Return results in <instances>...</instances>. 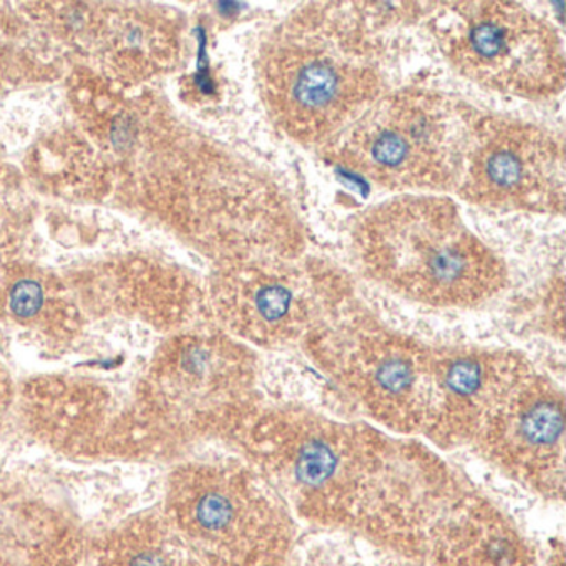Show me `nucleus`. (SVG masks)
Wrapping results in <instances>:
<instances>
[{"mask_svg":"<svg viewBox=\"0 0 566 566\" xmlns=\"http://www.w3.org/2000/svg\"><path fill=\"white\" fill-rule=\"evenodd\" d=\"M231 447L296 520L419 565L437 523L473 485L423 440L297 402L264 403Z\"/></svg>","mask_w":566,"mask_h":566,"instance_id":"f257e3e1","label":"nucleus"},{"mask_svg":"<svg viewBox=\"0 0 566 566\" xmlns=\"http://www.w3.org/2000/svg\"><path fill=\"white\" fill-rule=\"evenodd\" d=\"M366 4L311 2L261 38L254 81L284 137L321 148L390 91L392 52Z\"/></svg>","mask_w":566,"mask_h":566,"instance_id":"f03ea898","label":"nucleus"},{"mask_svg":"<svg viewBox=\"0 0 566 566\" xmlns=\"http://www.w3.org/2000/svg\"><path fill=\"white\" fill-rule=\"evenodd\" d=\"M360 273L394 296L432 310H476L505 293V260L442 195H400L350 221Z\"/></svg>","mask_w":566,"mask_h":566,"instance_id":"7ed1b4c3","label":"nucleus"},{"mask_svg":"<svg viewBox=\"0 0 566 566\" xmlns=\"http://www.w3.org/2000/svg\"><path fill=\"white\" fill-rule=\"evenodd\" d=\"M476 111L433 88L389 91L319 148L329 164L402 195L455 193Z\"/></svg>","mask_w":566,"mask_h":566,"instance_id":"20e7f679","label":"nucleus"},{"mask_svg":"<svg viewBox=\"0 0 566 566\" xmlns=\"http://www.w3.org/2000/svg\"><path fill=\"white\" fill-rule=\"evenodd\" d=\"M161 512L203 566H287L296 545V516L240 455L175 467Z\"/></svg>","mask_w":566,"mask_h":566,"instance_id":"39448f33","label":"nucleus"},{"mask_svg":"<svg viewBox=\"0 0 566 566\" xmlns=\"http://www.w3.org/2000/svg\"><path fill=\"white\" fill-rule=\"evenodd\" d=\"M140 409L167 443L234 442L266 403L258 350L221 327H188L160 347Z\"/></svg>","mask_w":566,"mask_h":566,"instance_id":"423d86ee","label":"nucleus"},{"mask_svg":"<svg viewBox=\"0 0 566 566\" xmlns=\"http://www.w3.org/2000/svg\"><path fill=\"white\" fill-rule=\"evenodd\" d=\"M301 349L359 419L423 440L432 406L433 344L389 326L359 300L311 334Z\"/></svg>","mask_w":566,"mask_h":566,"instance_id":"0eeeda50","label":"nucleus"},{"mask_svg":"<svg viewBox=\"0 0 566 566\" xmlns=\"http://www.w3.org/2000/svg\"><path fill=\"white\" fill-rule=\"evenodd\" d=\"M207 297L218 327L254 350L303 347L359 301L343 268L307 253L217 264Z\"/></svg>","mask_w":566,"mask_h":566,"instance_id":"6e6552de","label":"nucleus"},{"mask_svg":"<svg viewBox=\"0 0 566 566\" xmlns=\"http://www.w3.org/2000/svg\"><path fill=\"white\" fill-rule=\"evenodd\" d=\"M432 9L430 32L453 71L485 91L549 101L565 91L555 25L515 2H453Z\"/></svg>","mask_w":566,"mask_h":566,"instance_id":"1a4fd4ad","label":"nucleus"},{"mask_svg":"<svg viewBox=\"0 0 566 566\" xmlns=\"http://www.w3.org/2000/svg\"><path fill=\"white\" fill-rule=\"evenodd\" d=\"M565 144L543 125L476 111L455 195L483 210L563 217Z\"/></svg>","mask_w":566,"mask_h":566,"instance_id":"9d476101","label":"nucleus"},{"mask_svg":"<svg viewBox=\"0 0 566 566\" xmlns=\"http://www.w3.org/2000/svg\"><path fill=\"white\" fill-rule=\"evenodd\" d=\"M565 439L563 387L535 367L493 410L470 449L520 489L562 503Z\"/></svg>","mask_w":566,"mask_h":566,"instance_id":"9b49d317","label":"nucleus"},{"mask_svg":"<svg viewBox=\"0 0 566 566\" xmlns=\"http://www.w3.org/2000/svg\"><path fill=\"white\" fill-rule=\"evenodd\" d=\"M535 369L509 347L433 344V392L423 442L439 452L472 447L493 410Z\"/></svg>","mask_w":566,"mask_h":566,"instance_id":"f8f14e48","label":"nucleus"},{"mask_svg":"<svg viewBox=\"0 0 566 566\" xmlns=\"http://www.w3.org/2000/svg\"><path fill=\"white\" fill-rule=\"evenodd\" d=\"M423 566H539L535 545L515 520L475 485L442 516Z\"/></svg>","mask_w":566,"mask_h":566,"instance_id":"ddd939ff","label":"nucleus"},{"mask_svg":"<svg viewBox=\"0 0 566 566\" xmlns=\"http://www.w3.org/2000/svg\"><path fill=\"white\" fill-rule=\"evenodd\" d=\"M75 526L48 503L0 490V566H87Z\"/></svg>","mask_w":566,"mask_h":566,"instance_id":"4468645a","label":"nucleus"},{"mask_svg":"<svg viewBox=\"0 0 566 566\" xmlns=\"http://www.w3.org/2000/svg\"><path fill=\"white\" fill-rule=\"evenodd\" d=\"M87 566H203L164 512L142 513L92 546Z\"/></svg>","mask_w":566,"mask_h":566,"instance_id":"2eb2a0df","label":"nucleus"},{"mask_svg":"<svg viewBox=\"0 0 566 566\" xmlns=\"http://www.w3.org/2000/svg\"><path fill=\"white\" fill-rule=\"evenodd\" d=\"M77 310L64 286L38 271H14L0 284V316L45 336H67Z\"/></svg>","mask_w":566,"mask_h":566,"instance_id":"dca6fc26","label":"nucleus"},{"mask_svg":"<svg viewBox=\"0 0 566 566\" xmlns=\"http://www.w3.org/2000/svg\"><path fill=\"white\" fill-rule=\"evenodd\" d=\"M12 384L9 379L8 373L0 364V413H4L12 402Z\"/></svg>","mask_w":566,"mask_h":566,"instance_id":"f3484780","label":"nucleus"}]
</instances>
